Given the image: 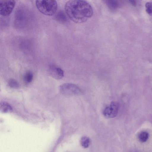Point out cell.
<instances>
[{"label":"cell","instance_id":"cell-4","mask_svg":"<svg viewBox=\"0 0 152 152\" xmlns=\"http://www.w3.org/2000/svg\"><path fill=\"white\" fill-rule=\"evenodd\" d=\"M15 3V0H0V14L4 16L9 15L12 11Z\"/></svg>","mask_w":152,"mask_h":152},{"label":"cell","instance_id":"cell-1","mask_svg":"<svg viewBox=\"0 0 152 152\" xmlns=\"http://www.w3.org/2000/svg\"><path fill=\"white\" fill-rule=\"evenodd\" d=\"M64 8L69 18L76 23L86 22L93 14L91 5L84 0L69 1L66 3Z\"/></svg>","mask_w":152,"mask_h":152},{"label":"cell","instance_id":"cell-12","mask_svg":"<svg viewBox=\"0 0 152 152\" xmlns=\"http://www.w3.org/2000/svg\"><path fill=\"white\" fill-rule=\"evenodd\" d=\"M149 134L148 132L145 131L141 132L138 135L139 140L142 142L146 141L148 137Z\"/></svg>","mask_w":152,"mask_h":152},{"label":"cell","instance_id":"cell-9","mask_svg":"<svg viewBox=\"0 0 152 152\" xmlns=\"http://www.w3.org/2000/svg\"><path fill=\"white\" fill-rule=\"evenodd\" d=\"M90 142V139L86 137H82L80 140V143L81 145L85 148H88Z\"/></svg>","mask_w":152,"mask_h":152},{"label":"cell","instance_id":"cell-2","mask_svg":"<svg viewBox=\"0 0 152 152\" xmlns=\"http://www.w3.org/2000/svg\"><path fill=\"white\" fill-rule=\"evenodd\" d=\"M35 3L39 11L47 15H54L57 8V4L55 0H36Z\"/></svg>","mask_w":152,"mask_h":152},{"label":"cell","instance_id":"cell-8","mask_svg":"<svg viewBox=\"0 0 152 152\" xmlns=\"http://www.w3.org/2000/svg\"><path fill=\"white\" fill-rule=\"evenodd\" d=\"M108 7L111 10H114L117 8L119 5L118 1L116 0H110L106 1Z\"/></svg>","mask_w":152,"mask_h":152},{"label":"cell","instance_id":"cell-7","mask_svg":"<svg viewBox=\"0 0 152 152\" xmlns=\"http://www.w3.org/2000/svg\"><path fill=\"white\" fill-rule=\"evenodd\" d=\"M13 110L12 107L8 103L5 102H1L0 103V110L1 112L4 113L11 112Z\"/></svg>","mask_w":152,"mask_h":152},{"label":"cell","instance_id":"cell-10","mask_svg":"<svg viewBox=\"0 0 152 152\" xmlns=\"http://www.w3.org/2000/svg\"><path fill=\"white\" fill-rule=\"evenodd\" d=\"M56 17V19L60 21L64 22L66 21V16L64 13L62 11L59 12Z\"/></svg>","mask_w":152,"mask_h":152},{"label":"cell","instance_id":"cell-5","mask_svg":"<svg viewBox=\"0 0 152 152\" xmlns=\"http://www.w3.org/2000/svg\"><path fill=\"white\" fill-rule=\"evenodd\" d=\"M119 105L118 103L112 102L110 105L105 107L103 112L104 116L107 118L115 117L118 113Z\"/></svg>","mask_w":152,"mask_h":152},{"label":"cell","instance_id":"cell-3","mask_svg":"<svg viewBox=\"0 0 152 152\" xmlns=\"http://www.w3.org/2000/svg\"><path fill=\"white\" fill-rule=\"evenodd\" d=\"M59 90L61 94L66 96L77 95L82 94L80 88L72 83H66L61 85L60 86Z\"/></svg>","mask_w":152,"mask_h":152},{"label":"cell","instance_id":"cell-14","mask_svg":"<svg viewBox=\"0 0 152 152\" xmlns=\"http://www.w3.org/2000/svg\"><path fill=\"white\" fill-rule=\"evenodd\" d=\"M145 10L148 14L152 15V1L147 2L145 4Z\"/></svg>","mask_w":152,"mask_h":152},{"label":"cell","instance_id":"cell-6","mask_svg":"<svg viewBox=\"0 0 152 152\" xmlns=\"http://www.w3.org/2000/svg\"><path fill=\"white\" fill-rule=\"evenodd\" d=\"M49 74L53 77L56 79H60L64 76L63 70L59 67L51 68Z\"/></svg>","mask_w":152,"mask_h":152},{"label":"cell","instance_id":"cell-15","mask_svg":"<svg viewBox=\"0 0 152 152\" xmlns=\"http://www.w3.org/2000/svg\"><path fill=\"white\" fill-rule=\"evenodd\" d=\"M130 3L133 6H135L137 4V2L135 1L131 0L129 1Z\"/></svg>","mask_w":152,"mask_h":152},{"label":"cell","instance_id":"cell-11","mask_svg":"<svg viewBox=\"0 0 152 152\" xmlns=\"http://www.w3.org/2000/svg\"><path fill=\"white\" fill-rule=\"evenodd\" d=\"M33 78V75L32 72L30 71L27 72L24 76V80L26 83H30Z\"/></svg>","mask_w":152,"mask_h":152},{"label":"cell","instance_id":"cell-13","mask_svg":"<svg viewBox=\"0 0 152 152\" xmlns=\"http://www.w3.org/2000/svg\"><path fill=\"white\" fill-rule=\"evenodd\" d=\"M8 84L10 87L13 88H18L19 86L18 83L16 80L13 79L9 80Z\"/></svg>","mask_w":152,"mask_h":152}]
</instances>
